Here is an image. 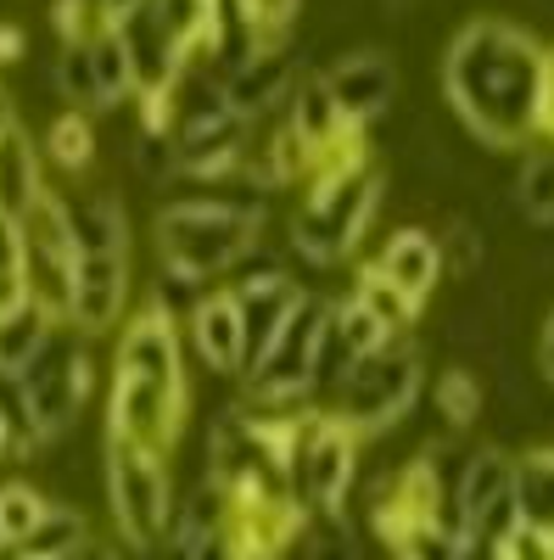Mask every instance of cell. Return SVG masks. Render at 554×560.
<instances>
[{
    "label": "cell",
    "instance_id": "cell-1",
    "mask_svg": "<svg viewBox=\"0 0 554 560\" xmlns=\"http://www.w3.org/2000/svg\"><path fill=\"white\" fill-rule=\"evenodd\" d=\"M543 57L549 45H538L516 23H498V18L465 23L443 51V96L453 118L487 147H504V152L532 147Z\"/></svg>",
    "mask_w": 554,
    "mask_h": 560
},
{
    "label": "cell",
    "instance_id": "cell-2",
    "mask_svg": "<svg viewBox=\"0 0 554 560\" xmlns=\"http://www.w3.org/2000/svg\"><path fill=\"white\" fill-rule=\"evenodd\" d=\"M376 208H381V163L358 140L331 158H319L303 185V202L292 213V230H286L292 258L308 269L347 264L364 242V230L376 224Z\"/></svg>",
    "mask_w": 554,
    "mask_h": 560
},
{
    "label": "cell",
    "instance_id": "cell-3",
    "mask_svg": "<svg viewBox=\"0 0 554 560\" xmlns=\"http://www.w3.org/2000/svg\"><path fill=\"white\" fill-rule=\"evenodd\" d=\"M358 488V438L342 427L331 409H303L292 420V448H286V499L297 516H342Z\"/></svg>",
    "mask_w": 554,
    "mask_h": 560
},
{
    "label": "cell",
    "instance_id": "cell-4",
    "mask_svg": "<svg viewBox=\"0 0 554 560\" xmlns=\"http://www.w3.org/2000/svg\"><path fill=\"white\" fill-rule=\"evenodd\" d=\"M157 253H163V269L185 275V280H224V269L236 264L258 236L263 224L241 219V213H224L213 197L202 191H185L174 197L163 213H157Z\"/></svg>",
    "mask_w": 554,
    "mask_h": 560
},
{
    "label": "cell",
    "instance_id": "cell-5",
    "mask_svg": "<svg viewBox=\"0 0 554 560\" xmlns=\"http://www.w3.org/2000/svg\"><path fill=\"white\" fill-rule=\"evenodd\" d=\"M421 382H426V364H421V348L414 342H387L376 353H364L358 364H347V376L337 382L331 393V415L353 438H376V432H392L398 420L421 404Z\"/></svg>",
    "mask_w": 554,
    "mask_h": 560
},
{
    "label": "cell",
    "instance_id": "cell-6",
    "mask_svg": "<svg viewBox=\"0 0 554 560\" xmlns=\"http://www.w3.org/2000/svg\"><path fill=\"white\" fill-rule=\"evenodd\" d=\"M331 308H337V298H326V292H297L274 348L241 376L252 409H274V415L314 409V359H319V342H326Z\"/></svg>",
    "mask_w": 554,
    "mask_h": 560
},
{
    "label": "cell",
    "instance_id": "cell-7",
    "mask_svg": "<svg viewBox=\"0 0 554 560\" xmlns=\"http://www.w3.org/2000/svg\"><path fill=\"white\" fill-rule=\"evenodd\" d=\"M17 382L28 393V415H34V432L45 438H62L79 409L90 404V387H96V353H90V337L79 325L57 319L45 342L28 353V364L17 370Z\"/></svg>",
    "mask_w": 554,
    "mask_h": 560
},
{
    "label": "cell",
    "instance_id": "cell-8",
    "mask_svg": "<svg viewBox=\"0 0 554 560\" xmlns=\"http://www.w3.org/2000/svg\"><path fill=\"white\" fill-rule=\"evenodd\" d=\"M107 499H113L123 544H134V549L168 544L174 488H168V471H163V454H146V448H129V443L107 438Z\"/></svg>",
    "mask_w": 554,
    "mask_h": 560
},
{
    "label": "cell",
    "instance_id": "cell-9",
    "mask_svg": "<svg viewBox=\"0 0 554 560\" xmlns=\"http://www.w3.org/2000/svg\"><path fill=\"white\" fill-rule=\"evenodd\" d=\"M17 236H23V280H28V298L51 314V319H68L73 236H68V208H62V197L45 191V197L17 219Z\"/></svg>",
    "mask_w": 554,
    "mask_h": 560
},
{
    "label": "cell",
    "instance_id": "cell-10",
    "mask_svg": "<svg viewBox=\"0 0 554 560\" xmlns=\"http://www.w3.org/2000/svg\"><path fill=\"white\" fill-rule=\"evenodd\" d=\"M185 404H191V393L113 370L107 438L113 443H129V448H146V454H168L179 443V427H185Z\"/></svg>",
    "mask_w": 554,
    "mask_h": 560
},
{
    "label": "cell",
    "instance_id": "cell-11",
    "mask_svg": "<svg viewBox=\"0 0 554 560\" xmlns=\"http://www.w3.org/2000/svg\"><path fill=\"white\" fill-rule=\"evenodd\" d=\"M326 90L342 113V124L353 135H364L369 124H381L398 102V62L381 51V45H358V51H342L326 73Z\"/></svg>",
    "mask_w": 554,
    "mask_h": 560
},
{
    "label": "cell",
    "instance_id": "cell-12",
    "mask_svg": "<svg viewBox=\"0 0 554 560\" xmlns=\"http://www.w3.org/2000/svg\"><path fill=\"white\" fill-rule=\"evenodd\" d=\"M459 510H465V527L504 544L521 527V510H516V459L504 448H471L465 459V477H459ZM465 544V538H459Z\"/></svg>",
    "mask_w": 554,
    "mask_h": 560
},
{
    "label": "cell",
    "instance_id": "cell-13",
    "mask_svg": "<svg viewBox=\"0 0 554 560\" xmlns=\"http://www.w3.org/2000/svg\"><path fill=\"white\" fill-rule=\"evenodd\" d=\"M113 370L191 393V382H185V353H179V319H168L152 303H141V308H134V319H123V331H118Z\"/></svg>",
    "mask_w": 554,
    "mask_h": 560
},
{
    "label": "cell",
    "instance_id": "cell-14",
    "mask_svg": "<svg viewBox=\"0 0 554 560\" xmlns=\"http://www.w3.org/2000/svg\"><path fill=\"white\" fill-rule=\"evenodd\" d=\"M129 308V253H73V292L68 325L84 337H102Z\"/></svg>",
    "mask_w": 554,
    "mask_h": 560
},
{
    "label": "cell",
    "instance_id": "cell-15",
    "mask_svg": "<svg viewBox=\"0 0 554 560\" xmlns=\"http://www.w3.org/2000/svg\"><path fill=\"white\" fill-rule=\"evenodd\" d=\"M297 79H303V73H297L292 45H263V51H252L236 73L224 79V102L236 107L241 118L263 124V118H274V113H286Z\"/></svg>",
    "mask_w": 554,
    "mask_h": 560
},
{
    "label": "cell",
    "instance_id": "cell-16",
    "mask_svg": "<svg viewBox=\"0 0 554 560\" xmlns=\"http://www.w3.org/2000/svg\"><path fill=\"white\" fill-rule=\"evenodd\" d=\"M369 269H376L381 280H392V287L403 298H414L426 308V298L437 292V280H443V253H437V236L432 230H392V236L381 242V253L369 258Z\"/></svg>",
    "mask_w": 554,
    "mask_h": 560
},
{
    "label": "cell",
    "instance_id": "cell-17",
    "mask_svg": "<svg viewBox=\"0 0 554 560\" xmlns=\"http://www.w3.org/2000/svg\"><path fill=\"white\" fill-rule=\"evenodd\" d=\"M191 348L219 376H241V303L224 287L191 308Z\"/></svg>",
    "mask_w": 554,
    "mask_h": 560
},
{
    "label": "cell",
    "instance_id": "cell-18",
    "mask_svg": "<svg viewBox=\"0 0 554 560\" xmlns=\"http://www.w3.org/2000/svg\"><path fill=\"white\" fill-rule=\"evenodd\" d=\"M281 118L308 140L314 158H331V152H342V147H353V140H358L342 124V113H337V102H331V90H326V79H319V73H303L297 79V90H292V102H286Z\"/></svg>",
    "mask_w": 554,
    "mask_h": 560
},
{
    "label": "cell",
    "instance_id": "cell-19",
    "mask_svg": "<svg viewBox=\"0 0 554 560\" xmlns=\"http://www.w3.org/2000/svg\"><path fill=\"white\" fill-rule=\"evenodd\" d=\"M51 185H45V158L34 147V135L23 124H12L0 135V219H23Z\"/></svg>",
    "mask_w": 554,
    "mask_h": 560
},
{
    "label": "cell",
    "instance_id": "cell-20",
    "mask_svg": "<svg viewBox=\"0 0 554 560\" xmlns=\"http://www.w3.org/2000/svg\"><path fill=\"white\" fill-rule=\"evenodd\" d=\"M62 208H68L73 253H129V213L113 191H84Z\"/></svg>",
    "mask_w": 554,
    "mask_h": 560
},
{
    "label": "cell",
    "instance_id": "cell-21",
    "mask_svg": "<svg viewBox=\"0 0 554 560\" xmlns=\"http://www.w3.org/2000/svg\"><path fill=\"white\" fill-rule=\"evenodd\" d=\"M297 280H286V287H263V292H229L241 303V376L247 370L274 348V337H281V325H286V314H292V303H297Z\"/></svg>",
    "mask_w": 554,
    "mask_h": 560
},
{
    "label": "cell",
    "instance_id": "cell-22",
    "mask_svg": "<svg viewBox=\"0 0 554 560\" xmlns=\"http://www.w3.org/2000/svg\"><path fill=\"white\" fill-rule=\"evenodd\" d=\"M90 544H96V538H90V522L79 516L73 504H45L39 527L12 549V560H73Z\"/></svg>",
    "mask_w": 554,
    "mask_h": 560
},
{
    "label": "cell",
    "instance_id": "cell-23",
    "mask_svg": "<svg viewBox=\"0 0 554 560\" xmlns=\"http://www.w3.org/2000/svg\"><path fill=\"white\" fill-rule=\"evenodd\" d=\"M432 409H437V420H443L448 432H471L476 420H482V409H487L482 376H476V370H465V364L437 370V382H432Z\"/></svg>",
    "mask_w": 554,
    "mask_h": 560
},
{
    "label": "cell",
    "instance_id": "cell-24",
    "mask_svg": "<svg viewBox=\"0 0 554 560\" xmlns=\"http://www.w3.org/2000/svg\"><path fill=\"white\" fill-rule=\"evenodd\" d=\"M516 510L521 527L554 533V448H527L516 459Z\"/></svg>",
    "mask_w": 554,
    "mask_h": 560
},
{
    "label": "cell",
    "instance_id": "cell-25",
    "mask_svg": "<svg viewBox=\"0 0 554 560\" xmlns=\"http://www.w3.org/2000/svg\"><path fill=\"white\" fill-rule=\"evenodd\" d=\"M347 298H353V303H358L369 319H376L387 337H409V325L421 319V303H414V298H403V292L392 287V280H381V275L369 269V264L358 269V280H353V292H347Z\"/></svg>",
    "mask_w": 554,
    "mask_h": 560
},
{
    "label": "cell",
    "instance_id": "cell-26",
    "mask_svg": "<svg viewBox=\"0 0 554 560\" xmlns=\"http://www.w3.org/2000/svg\"><path fill=\"white\" fill-rule=\"evenodd\" d=\"M90 62H96V102L102 113L134 102V68H129V51H123V39L113 23H102L96 34H90Z\"/></svg>",
    "mask_w": 554,
    "mask_h": 560
},
{
    "label": "cell",
    "instance_id": "cell-27",
    "mask_svg": "<svg viewBox=\"0 0 554 560\" xmlns=\"http://www.w3.org/2000/svg\"><path fill=\"white\" fill-rule=\"evenodd\" d=\"M45 163L62 174H84L96 163V118L90 113H57L45 129Z\"/></svg>",
    "mask_w": 554,
    "mask_h": 560
},
{
    "label": "cell",
    "instance_id": "cell-28",
    "mask_svg": "<svg viewBox=\"0 0 554 560\" xmlns=\"http://www.w3.org/2000/svg\"><path fill=\"white\" fill-rule=\"evenodd\" d=\"M51 84L62 90L68 113H90V118L102 113V102H96V62H90V34L57 45V73H51Z\"/></svg>",
    "mask_w": 554,
    "mask_h": 560
},
{
    "label": "cell",
    "instance_id": "cell-29",
    "mask_svg": "<svg viewBox=\"0 0 554 560\" xmlns=\"http://www.w3.org/2000/svg\"><path fill=\"white\" fill-rule=\"evenodd\" d=\"M516 202L532 224H549L554 230V147L549 140H532L527 147V163L516 174Z\"/></svg>",
    "mask_w": 554,
    "mask_h": 560
},
{
    "label": "cell",
    "instance_id": "cell-30",
    "mask_svg": "<svg viewBox=\"0 0 554 560\" xmlns=\"http://www.w3.org/2000/svg\"><path fill=\"white\" fill-rule=\"evenodd\" d=\"M292 280V253L286 247H269L263 236L224 269V292H263V287H286Z\"/></svg>",
    "mask_w": 554,
    "mask_h": 560
},
{
    "label": "cell",
    "instance_id": "cell-31",
    "mask_svg": "<svg viewBox=\"0 0 554 560\" xmlns=\"http://www.w3.org/2000/svg\"><path fill=\"white\" fill-rule=\"evenodd\" d=\"M51 314H45L34 298H23L17 308H7V314H0V364H7V370H23L28 364V353L45 342V331H51Z\"/></svg>",
    "mask_w": 554,
    "mask_h": 560
},
{
    "label": "cell",
    "instance_id": "cell-32",
    "mask_svg": "<svg viewBox=\"0 0 554 560\" xmlns=\"http://www.w3.org/2000/svg\"><path fill=\"white\" fill-rule=\"evenodd\" d=\"M45 504H51V499H45L39 488H28V482H0V549H17L34 527H39V516H45Z\"/></svg>",
    "mask_w": 554,
    "mask_h": 560
},
{
    "label": "cell",
    "instance_id": "cell-33",
    "mask_svg": "<svg viewBox=\"0 0 554 560\" xmlns=\"http://www.w3.org/2000/svg\"><path fill=\"white\" fill-rule=\"evenodd\" d=\"M437 253H443V269L448 275H476L482 258H487V236H482L471 219L448 213V224L437 230Z\"/></svg>",
    "mask_w": 554,
    "mask_h": 560
},
{
    "label": "cell",
    "instance_id": "cell-34",
    "mask_svg": "<svg viewBox=\"0 0 554 560\" xmlns=\"http://www.w3.org/2000/svg\"><path fill=\"white\" fill-rule=\"evenodd\" d=\"M0 427H7V438H12V454H17V459L39 448L34 415H28V393H23V382H17V370H7V364H0Z\"/></svg>",
    "mask_w": 554,
    "mask_h": 560
},
{
    "label": "cell",
    "instance_id": "cell-35",
    "mask_svg": "<svg viewBox=\"0 0 554 560\" xmlns=\"http://www.w3.org/2000/svg\"><path fill=\"white\" fill-rule=\"evenodd\" d=\"M387 544H392V560H465L459 555V538L443 533L437 522H409Z\"/></svg>",
    "mask_w": 554,
    "mask_h": 560
},
{
    "label": "cell",
    "instance_id": "cell-36",
    "mask_svg": "<svg viewBox=\"0 0 554 560\" xmlns=\"http://www.w3.org/2000/svg\"><path fill=\"white\" fill-rule=\"evenodd\" d=\"M303 560H364L358 555V533L347 527V516L303 522Z\"/></svg>",
    "mask_w": 554,
    "mask_h": 560
},
{
    "label": "cell",
    "instance_id": "cell-37",
    "mask_svg": "<svg viewBox=\"0 0 554 560\" xmlns=\"http://www.w3.org/2000/svg\"><path fill=\"white\" fill-rule=\"evenodd\" d=\"M28 298V280H23V236L12 219H0V314L17 308Z\"/></svg>",
    "mask_w": 554,
    "mask_h": 560
},
{
    "label": "cell",
    "instance_id": "cell-38",
    "mask_svg": "<svg viewBox=\"0 0 554 560\" xmlns=\"http://www.w3.org/2000/svg\"><path fill=\"white\" fill-rule=\"evenodd\" d=\"M241 12L252 18L263 45H292V23L303 12V0H241Z\"/></svg>",
    "mask_w": 554,
    "mask_h": 560
},
{
    "label": "cell",
    "instance_id": "cell-39",
    "mask_svg": "<svg viewBox=\"0 0 554 560\" xmlns=\"http://www.w3.org/2000/svg\"><path fill=\"white\" fill-rule=\"evenodd\" d=\"M498 560H554V533H538V527H516L510 538L498 544Z\"/></svg>",
    "mask_w": 554,
    "mask_h": 560
},
{
    "label": "cell",
    "instance_id": "cell-40",
    "mask_svg": "<svg viewBox=\"0 0 554 560\" xmlns=\"http://www.w3.org/2000/svg\"><path fill=\"white\" fill-rule=\"evenodd\" d=\"M538 140L554 147V51L543 57V90H538Z\"/></svg>",
    "mask_w": 554,
    "mask_h": 560
},
{
    "label": "cell",
    "instance_id": "cell-41",
    "mask_svg": "<svg viewBox=\"0 0 554 560\" xmlns=\"http://www.w3.org/2000/svg\"><path fill=\"white\" fill-rule=\"evenodd\" d=\"M538 376L554 387V308H549L543 325H538Z\"/></svg>",
    "mask_w": 554,
    "mask_h": 560
},
{
    "label": "cell",
    "instance_id": "cell-42",
    "mask_svg": "<svg viewBox=\"0 0 554 560\" xmlns=\"http://www.w3.org/2000/svg\"><path fill=\"white\" fill-rule=\"evenodd\" d=\"M28 51V39H23V28L17 23H0V62H17Z\"/></svg>",
    "mask_w": 554,
    "mask_h": 560
},
{
    "label": "cell",
    "instance_id": "cell-43",
    "mask_svg": "<svg viewBox=\"0 0 554 560\" xmlns=\"http://www.w3.org/2000/svg\"><path fill=\"white\" fill-rule=\"evenodd\" d=\"M134 7H146V0H102V23H118V18H129Z\"/></svg>",
    "mask_w": 554,
    "mask_h": 560
},
{
    "label": "cell",
    "instance_id": "cell-44",
    "mask_svg": "<svg viewBox=\"0 0 554 560\" xmlns=\"http://www.w3.org/2000/svg\"><path fill=\"white\" fill-rule=\"evenodd\" d=\"M17 124V113H12V102H7V90H0V135H7Z\"/></svg>",
    "mask_w": 554,
    "mask_h": 560
},
{
    "label": "cell",
    "instance_id": "cell-45",
    "mask_svg": "<svg viewBox=\"0 0 554 560\" xmlns=\"http://www.w3.org/2000/svg\"><path fill=\"white\" fill-rule=\"evenodd\" d=\"M73 560H118V555H113V549H102V544H90V549H79Z\"/></svg>",
    "mask_w": 554,
    "mask_h": 560
},
{
    "label": "cell",
    "instance_id": "cell-46",
    "mask_svg": "<svg viewBox=\"0 0 554 560\" xmlns=\"http://www.w3.org/2000/svg\"><path fill=\"white\" fill-rule=\"evenodd\" d=\"M0 459H17V454H12V438H7V427H0Z\"/></svg>",
    "mask_w": 554,
    "mask_h": 560
},
{
    "label": "cell",
    "instance_id": "cell-47",
    "mask_svg": "<svg viewBox=\"0 0 554 560\" xmlns=\"http://www.w3.org/2000/svg\"><path fill=\"white\" fill-rule=\"evenodd\" d=\"M84 7H96V12H102V0H84Z\"/></svg>",
    "mask_w": 554,
    "mask_h": 560
},
{
    "label": "cell",
    "instance_id": "cell-48",
    "mask_svg": "<svg viewBox=\"0 0 554 560\" xmlns=\"http://www.w3.org/2000/svg\"><path fill=\"white\" fill-rule=\"evenodd\" d=\"M0 560H12V555H0Z\"/></svg>",
    "mask_w": 554,
    "mask_h": 560
}]
</instances>
